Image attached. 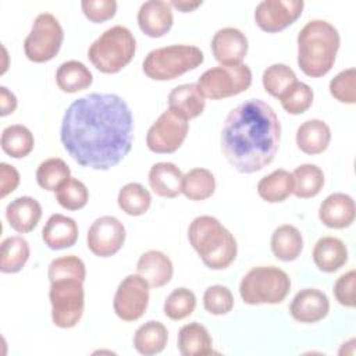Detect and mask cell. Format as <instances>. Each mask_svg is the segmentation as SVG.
<instances>
[{"label":"cell","instance_id":"cell-16","mask_svg":"<svg viewBox=\"0 0 356 356\" xmlns=\"http://www.w3.org/2000/svg\"><path fill=\"white\" fill-rule=\"evenodd\" d=\"M330 312V300L327 295L316 288H305L299 291L291 305L289 313L299 323H317L327 317Z\"/></svg>","mask_w":356,"mask_h":356},{"label":"cell","instance_id":"cell-34","mask_svg":"<svg viewBox=\"0 0 356 356\" xmlns=\"http://www.w3.org/2000/svg\"><path fill=\"white\" fill-rule=\"evenodd\" d=\"M216 191V178L207 168H192L182 179V193L189 200L200 202L209 199Z\"/></svg>","mask_w":356,"mask_h":356},{"label":"cell","instance_id":"cell-30","mask_svg":"<svg viewBox=\"0 0 356 356\" xmlns=\"http://www.w3.org/2000/svg\"><path fill=\"white\" fill-rule=\"evenodd\" d=\"M293 178L292 172L278 168L271 174L263 177L257 182L259 196L268 203H280L292 195Z\"/></svg>","mask_w":356,"mask_h":356},{"label":"cell","instance_id":"cell-8","mask_svg":"<svg viewBox=\"0 0 356 356\" xmlns=\"http://www.w3.org/2000/svg\"><path fill=\"white\" fill-rule=\"evenodd\" d=\"M49 299L51 305V320L58 328L75 327L85 307L83 281L78 278H60L50 282Z\"/></svg>","mask_w":356,"mask_h":356},{"label":"cell","instance_id":"cell-11","mask_svg":"<svg viewBox=\"0 0 356 356\" xmlns=\"http://www.w3.org/2000/svg\"><path fill=\"white\" fill-rule=\"evenodd\" d=\"M188 131V120L168 108L149 128L146 134V146L153 153H174L186 139Z\"/></svg>","mask_w":356,"mask_h":356},{"label":"cell","instance_id":"cell-1","mask_svg":"<svg viewBox=\"0 0 356 356\" xmlns=\"http://www.w3.org/2000/svg\"><path fill=\"white\" fill-rule=\"evenodd\" d=\"M60 140L79 165L100 171L110 170L132 149V111L115 93L82 96L65 110Z\"/></svg>","mask_w":356,"mask_h":356},{"label":"cell","instance_id":"cell-47","mask_svg":"<svg viewBox=\"0 0 356 356\" xmlns=\"http://www.w3.org/2000/svg\"><path fill=\"white\" fill-rule=\"evenodd\" d=\"M17 108V97L6 86H0V115L6 117Z\"/></svg>","mask_w":356,"mask_h":356},{"label":"cell","instance_id":"cell-41","mask_svg":"<svg viewBox=\"0 0 356 356\" xmlns=\"http://www.w3.org/2000/svg\"><path fill=\"white\" fill-rule=\"evenodd\" d=\"M47 274L50 282L60 278H78L81 281H85L86 268L85 263L78 256L68 254L51 260Z\"/></svg>","mask_w":356,"mask_h":356},{"label":"cell","instance_id":"cell-35","mask_svg":"<svg viewBox=\"0 0 356 356\" xmlns=\"http://www.w3.org/2000/svg\"><path fill=\"white\" fill-rule=\"evenodd\" d=\"M117 203L125 214L138 217L149 210L152 204V196L142 184L129 182L120 189Z\"/></svg>","mask_w":356,"mask_h":356},{"label":"cell","instance_id":"cell-3","mask_svg":"<svg viewBox=\"0 0 356 356\" xmlns=\"http://www.w3.org/2000/svg\"><path fill=\"white\" fill-rule=\"evenodd\" d=\"M339 33L324 19L309 21L298 33V65L310 78H321L334 67Z\"/></svg>","mask_w":356,"mask_h":356},{"label":"cell","instance_id":"cell-40","mask_svg":"<svg viewBox=\"0 0 356 356\" xmlns=\"http://www.w3.org/2000/svg\"><path fill=\"white\" fill-rule=\"evenodd\" d=\"M196 307V296L188 288L174 289L164 302V314L174 321L186 318Z\"/></svg>","mask_w":356,"mask_h":356},{"label":"cell","instance_id":"cell-32","mask_svg":"<svg viewBox=\"0 0 356 356\" xmlns=\"http://www.w3.org/2000/svg\"><path fill=\"white\" fill-rule=\"evenodd\" d=\"M29 254V245L22 236L14 235L6 238L0 248V271L4 274L21 271L26 264Z\"/></svg>","mask_w":356,"mask_h":356},{"label":"cell","instance_id":"cell-19","mask_svg":"<svg viewBox=\"0 0 356 356\" xmlns=\"http://www.w3.org/2000/svg\"><path fill=\"white\" fill-rule=\"evenodd\" d=\"M78 235L79 229L75 220L60 213L51 214L42 229V239L44 245L53 250L74 246L78 241Z\"/></svg>","mask_w":356,"mask_h":356},{"label":"cell","instance_id":"cell-36","mask_svg":"<svg viewBox=\"0 0 356 356\" xmlns=\"http://www.w3.org/2000/svg\"><path fill=\"white\" fill-rule=\"evenodd\" d=\"M71 175L68 164L58 157H50L43 160L36 170L38 185L49 192H56L58 186L65 182Z\"/></svg>","mask_w":356,"mask_h":356},{"label":"cell","instance_id":"cell-5","mask_svg":"<svg viewBox=\"0 0 356 356\" xmlns=\"http://www.w3.org/2000/svg\"><path fill=\"white\" fill-rule=\"evenodd\" d=\"M136 51L134 33L122 25L106 29L88 49V58L103 74H117L127 67Z\"/></svg>","mask_w":356,"mask_h":356},{"label":"cell","instance_id":"cell-7","mask_svg":"<svg viewBox=\"0 0 356 356\" xmlns=\"http://www.w3.org/2000/svg\"><path fill=\"white\" fill-rule=\"evenodd\" d=\"M291 291L289 275L274 266L249 270L239 284V295L246 305H277Z\"/></svg>","mask_w":356,"mask_h":356},{"label":"cell","instance_id":"cell-38","mask_svg":"<svg viewBox=\"0 0 356 356\" xmlns=\"http://www.w3.org/2000/svg\"><path fill=\"white\" fill-rule=\"evenodd\" d=\"M56 200L65 210H81L89 200V191L83 182L70 177L56 191Z\"/></svg>","mask_w":356,"mask_h":356},{"label":"cell","instance_id":"cell-44","mask_svg":"<svg viewBox=\"0 0 356 356\" xmlns=\"http://www.w3.org/2000/svg\"><path fill=\"white\" fill-rule=\"evenodd\" d=\"M81 8L85 17L93 24H102L111 19L117 13L115 0H82Z\"/></svg>","mask_w":356,"mask_h":356},{"label":"cell","instance_id":"cell-22","mask_svg":"<svg viewBox=\"0 0 356 356\" xmlns=\"http://www.w3.org/2000/svg\"><path fill=\"white\" fill-rule=\"evenodd\" d=\"M182 171L170 161H160L149 170V185L150 189L161 197H177L182 193Z\"/></svg>","mask_w":356,"mask_h":356},{"label":"cell","instance_id":"cell-21","mask_svg":"<svg viewBox=\"0 0 356 356\" xmlns=\"http://www.w3.org/2000/svg\"><path fill=\"white\" fill-rule=\"evenodd\" d=\"M136 273L149 284V286L160 288L171 281L174 267L170 257L163 252L147 250L139 257Z\"/></svg>","mask_w":356,"mask_h":356},{"label":"cell","instance_id":"cell-6","mask_svg":"<svg viewBox=\"0 0 356 356\" xmlns=\"http://www.w3.org/2000/svg\"><path fill=\"white\" fill-rule=\"evenodd\" d=\"M203 60V51L196 46L171 44L149 51L142 70L153 81H171L197 68Z\"/></svg>","mask_w":356,"mask_h":356},{"label":"cell","instance_id":"cell-12","mask_svg":"<svg viewBox=\"0 0 356 356\" xmlns=\"http://www.w3.org/2000/svg\"><path fill=\"white\" fill-rule=\"evenodd\" d=\"M149 284L139 274L127 275L114 295L113 309L118 318L124 321L139 320L149 305Z\"/></svg>","mask_w":356,"mask_h":356},{"label":"cell","instance_id":"cell-13","mask_svg":"<svg viewBox=\"0 0 356 356\" xmlns=\"http://www.w3.org/2000/svg\"><path fill=\"white\" fill-rule=\"evenodd\" d=\"M302 0H263L256 6V25L267 32L277 33L292 25L303 11Z\"/></svg>","mask_w":356,"mask_h":356},{"label":"cell","instance_id":"cell-18","mask_svg":"<svg viewBox=\"0 0 356 356\" xmlns=\"http://www.w3.org/2000/svg\"><path fill=\"white\" fill-rule=\"evenodd\" d=\"M318 218L328 228H346L355 221V200L342 192L331 193L321 202Z\"/></svg>","mask_w":356,"mask_h":356},{"label":"cell","instance_id":"cell-15","mask_svg":"<svg viewBox=\"0 0 356 356\" xmlns=\"http://www.w3.org/2000/svg\"><path fill=\"white\" fill-rule=\"evenodd\" d=\"M248 38L238 28L227 26L218 29L211 39V51L221 65L242 64L248 53Z\"/></svg>","mask_w":356,"mask_h":356},{"label":"cell","instance_id":"cell-39","mask_svg":"<svg viewBox=\"0 0 356 356\" xmlns=\"http://www.w3.org/2000/svg\"><path fill=\"white\" fill-rule=\"evenodd\" d=\"M313 99H314L313 89L307 83L296 81L280 97V102H281L282 108L288 114L299 115V114H303L305 111H307L310 108V106L313 104Z\"/></svg>","mask_w":356,"mask_h":356},{"label":"cell","instance_id":"cell-37","mask_svg":"<svg viewBox=\"0 0 356 356\" xmlns=\"http://www.w3.org/2000/svg\"><path fill=\"white\" fill-rule=\"evenodd\" d=\"M296 81L293 70L282 63L271 64L264 70L261 76L264 90L277 99H280Z\"/></svg>","mask_w":356,"mask_h":356},{"label":"cell","instance_id":"cell-26","mask_svg":"<svg viewBox=\"0 0 356 356\" xmlns=\"http://www.w3.org/2000/svg\"><path fill=\"white\" fill-rule=\"evenodd\" d=\"M177 341L182 356H207L213 352V341L207 328L196 321L182 325Z\"/></svg>","mask_w":356,"mask_h":356},{"label":"cell","instance_id":"cell-4","mask_svg":"<svg viewBox=\"0 0 356 356\" xmlns=\"http://www.w3.org/2000/svg\"><path fill=\"white\" fill-rule=\"evenodd\" d=\"M188 239L203 264L211 270L227 268L236 257L234 235L211 216H199L188 228Z\"/></svg>","mask_w":356,"mask_h":356},{"label":"cell","instance_id":"cell-9","mask_svg":"<svg viewBox=\"0 0 356 356\" xmlns=\"http://www.w3.org/2000/svg\"><path fill=\"white\" fill-rule=\"evenodd\" d=\"M250 83V68L246 64H236L217 65L204 71L196 85L204 97L220 100L248 90Z\"/></svg>","mask_w":356,"mask_h":356},{"label":"cell","instance_id":"cell-25","mask_svg":"<svg viewBox=\"0 0 356 356\" xmlns=\"http://www.w3.org/2000/svg\"><path fill=\"white\" fill-rule=\"evenodd\" d=\"M331 140V129L321 120H307L296 131V145L306 154L323 153Z\"/></svg>","mask_w":356,"mask_h":356},{"label":"cell","instance_id":"cell-10","mask_svg":"<svg viewBox=\"0 0 356 356\" xmlns=\"http://www.w3.org/2000/svg\"><path fill=\"white\" fill-rule=\"evenodd\" d=\"M63 40L64 31L58 19L50 13H40L24 40L25 56L33 63L50 61L60 51Z\"/></svg>","mask_w":356,"mask_h":356},{"label":"cell","instance_id":"cell-43","mask_svg":"<svg viewBox=\"0 0 356 356\" xmlns=\"http://www.w3.org/2000/svg\"><path fill=\"white\" fill-rule=\"evenodd\" d=\"M356 70L348 68L337 74L330 81V93L331 96L346 104H353L356 102Z\"/></svg>","mask_w":356,"mask_h":356},{"label":"cell","instance_id":"cell-48","mask_svg":"<svg viewBox=\"0 0 356 356\" xmlns=\"http://www.w3.org/2000/svg\"><path fill=\"white\" fill-rule=\"evenodd\" d=\"M170 6L175 7L181 13H191L202 6V1H188V0H172Z\"/></svg>","mask_w":356,"mask_h":356},{"label":"cell","instance_id":"cell-46","mask_svg":"<svg viewBox=\"0 0 356 356\" xmlns=\"http://www.w3.org/2000/svg\"><path fill=\"white\" fill-rule=\"evenodd\" d=\"M19 185V172L14 165L7 163L0 164V196L6 197Z\"/></svg>","mask_w":356,"mask_h":356},{"label":"cell","instance_id":"cell-14","mask_svg":"<svg viewBox=\"0 0 356 356\" xmlns=\"http://www.w3.org/2000/svg\"><path fill=\"white\" fill-rule=\"evenodd\" d=\"M125 227L113 216H102L89 227L86 243L89 250L99 257H110L120 252L125 242Z\"/></svg>","mask_w":356,"mask_h":356},{"label":"cell","instance_id":"cell-2","mask_svg":"<svg viewBox=\"0 0 356 356\" xmlns=\"http://www.w3.org/2000/svg\"><path fill=\"white\" fill-rule=\"evenodd\" d=\"M281 125L270 104L249 99L229 111L221 129V150L242 174L268 165L280 147Z\"/></svg>","mask_w":356,"mask_h":356},{"label":"cell","instance_id":"cell-23","mask_svg":"<svg viewBox=\"0 0 356 356\" xmlns=\"http://www.w3.org/2000/svg\"><path fill=\"white\" fill-rule=\"evenodd\" d=\"M312 256L320 271L335 273L348 261V249L339 238L323 236L316 242Z\"/></svg>","mask_w":356,"mask_h":356},{"label":"cell","instance_id":"cell-33","mask_svg":"<svg viewBox=\"0 0 356 356\" xmlns=\"http://www.w3.org/2000/svg\"><path fill=\"white\" fill-rule=\"evenodd\" d=\"M1 149L13 159L26 157L35 146L32 132L21 124H13L3 129L0 139Z\"/></svg>","mask_w":356,"mask_h":356},{"label":"cell","instance_id":"cell-28","mask_svg":"<svg viewBox=\"0 0 356 356\" xmlns=\"http://www.w3.org/2000/svg\"><path fill=\"white\" fill-rule=\"evenodd\" d=\"M168 341V331L160 321H146L134 335V348L145 356L157 355L164 350Z\"/></svg>","mask_w":356,"mask_h":356},{"label":"cell","instance_id":"cell-31","mask_svg":"<svg viewBox=\"0 0 356 356\" xmlns=\"http://www.w3.org/2000/svg\"><path fill=\"white\" fill-rule=\"evenodd\" d=\"M293 191L299 199H310L320 193L324 185V172L316 164H300L292 171Z\"/></svg>","mask_w":356,"mask_h":356},{"label":"cell","instance_id":"cell-20","mask_svg":"<svg viewBox=\"0 0 356 356\" xmlns=\"http://www.w3.org/2000/svg\"><path fill=\"white\" fill-rule=\"evenodd\" d=\"M42 217L40 203L31 196H19L6 207V218L10 227L19 234L31 232L36 228Z\"/></svg>","mask_w":356,"mask_h":356},{"label":"cell","instance_id":"cell-17","mask_svg":"<svg viewBox=\"0 0 356 356\" xmlns=\"http://www.w3.org/2000/svg\"><path fill=\"white\" fill-rule=\"evenodd\" d=\"M174 17L170 3L163 0H147L138 11V25L149 38H161L172 26Z\"/></svg>","mask_w":356,"mask_h":356},{"label":"cell","instance_id":"cell-45","mask_svg":"<svg viewBox=\"0 0 356 356\" xmlns=\"http://www.w3.org/2000/svg\"><path fill=\"white\" fill-rule=\"evenodd\" d=\"M355 282L356 273L350 270L342 274L334 284V296L339 305L345 307H355Z\"/></svg>","mask_w":356,"mask_h":356},{"label":"cell","instance_id":"cell-42","mask_svg":"<svg viewBox=\"0 0 356 356\" xmlns=\"http://www.w3.org/2000/svg\"><path fill=\"white\" fill-rule=\"evenodd\" d=\"M203 306L213 316H222L232 310V292L224 285H211L203 293Z\"/></svg>","mask_w":356,"mask_h":356},{"label":"cell","instance_id":"cell-24","mask_svg":"<svg viewBox=\"0 0 356 356\" xmlns=\"http://www.w3.org/2000/svg\"><path fill=\"white\" fill-rule=\"evenodd\" d=\"M206 107V97L196 83H182L168 93V108L174 110L185 120L199 117Z\"/></svg>","mask_w":356,"mask_h":356},{"label":"cell","instance_id":"cell-27","mask_svg":"<svg viewBox=\"0 0 356 356\" xmlns=\"http://www.w3.org/2000/svg\"><path fill=\"white\" fill-rule=\"evenodd\" d=\"M273 254L281 261L296 260L303 250V238L300 231L291 225L284 224L274 229L270 241Z\"/></svg>","mask_w":356,"mask_h":356},{"label":"cell","instance_id":"cell-29","mask_svg":"<svg viewBox=\"0 0 356 356\" xmlns=\"http://www.w3.org/2000/svg\"><path fill=\"white\" fill-rule=\"evenodd\" d=\"M93 82L89 68L76 60L64 61L56 71V83L65 93H75L88 89Z\"/></svg>","mask_w":356,"mask_h":356}]
</instances>
